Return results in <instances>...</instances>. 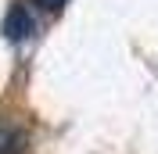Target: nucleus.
Here are the masks:
<instances>
[{
  "label": "nucleus",
  "mask_w": 158,
  "mask_h": 154,
  "mask_svg": "<svg viewBox=\"0 0 158 154\" xmlns=\"http://www.w3.org/2000/svg\"><path fill=\"white\" fill-rule=\"evenodd\" d=\"M0 154H29V129L15 115H0Z\"/></svg>",
  "instance_id": "nucleus-1"
},
{
  "label": "nucleus",
  "mask_w": 158,
  "mask_h": 154,
  "mask_svg": "<svg viewBox=\"0 0 158 154\" xmlns=\"http://www.w3.org/2000/svg\"><path fill=\"white\" fill-rule=\"evenodd\" d=\"M32 29V14L25 4H15V7L7 11V18H4V32H7L11 39H22V36H29Z\"/></svg>",
  "instance_id": "nucleus-2"
},
{
  "label": "nucleus",
  "mask_w": 158,
  "mask_h": 154,
  "mask_svg": "<svg viewBox=\"0 0 158 154\" xmlns=\"http://www.w3.org/2000/svg\"><path fill=\"white\" fill-rule=\"evenodd\" d=\"M36 4H40L43 11H61L65 4H69V0H36Z\"/></svg>",
  "instance_id": "nucleus-3"
}]
</instances>
